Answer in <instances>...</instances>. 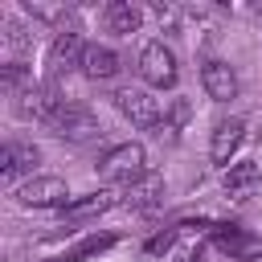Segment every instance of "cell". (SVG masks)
Listing matches in <instances>:
<instances>
[{
  "label": "cell",
  "instance_id": "1",
  "mask_svg": "<svg viewBox=\"0 0 262 262\" xmlns=\"http://www.w3.org/2000/svg\"><path fill=\"white\" fill-rule=\"evenodd\" d=\"M143 172H151L147 168V147L143 143H115V147H106L102 156H98V176L102 180H111V184H131V180H139Z\"/></svg>",
  "mask_w": 262,
  "mask_h": 262
},
{
  "label": "cell",
  "instance_id": "2",
  "mask_svg": "<svg viewBox=\"0 0 262 262\" xmlns=\"http://www.w3.org/2000/svg\"><path fill=\"white\" fill-rule=\"evenodd\" d=\"M139 78H143V86H151V90H176V82H180L176 53H172L164 41H147V45L139 49Z\"/></svg>",
  "mask_w": 262,
  "mask_h": 262
},
{
  "label": "cell",
  "instance_id": "3",
  "mask_svg": "<svg viewBox=\"0 0 262 262\" xmlns=\"http://www.w3.org/2000/svg\"><path fill=\"white\" fill-rule=\"evenodd\" d=\"M111 102H115V111L131 127H143V131L160 127V98H151V90H143V86H119L111 94Z\"/></svg>",
  "mask_w": 262,
  "mask_h": 262
},
{
  "label": "cell",
  "instance_id": "4",
  "mask_svg": "<svg viewBox=\"0 0 262 262\" xmlns=\"http://www.w3.org/2000/svg\"><path fill=\"white\" fill-rule=\"evenodd\" d=\"M49 131H53L57 139H66V143H94V139H102L98 115H94L90 106H82V102H66L61 115L49 123Z\"/></svg>",
  "mask_w": 262,
  "mask_h": 262
},
{
  "label": "cell",
  "instance_id": "5",
  "mask_svg": "<svg viewBox=\"0 0 262 262\" xmlns=\"http://www.w3.org/2000/svg\"><path fill=\"white\" fill-rule=\"evenodd\" d=\"M16 205L20 209H66L74 196H70V184L61 176H29L25 184H16Z\"/></svg>",
  "mask_w": 262,
  "mask_h": 262
},
{
  "label": "cell",
  "instance_id": "6",
  "mask_svg": "<svg viewBox=\"0 0 262 262\" xmlns=\"http://www.w3.org/2000/svg\"><path fill=\"white\" fill-rule=\"evenodd\" d=\"M242 139H246V119H237V115L217 119V123H213V135H209V160H213V168L225 172V168L233 164Z\"/></svg>",
  "mask_w": 262,
  "mask_h": 262
},
{
  "label": "cell",
  "instance_id": "7",
  "mask_svg": "<svg viewBox=\"0 0 262 262\" xmlns=\"http://www.w3.org/2000/svg\"><path fill=\"white\" fill-rule=\"evenodd\" d=\"M201 86H205V94H209L213 102H233L237 90H242L237 70H233L225 57H209V61L201 66Z\"/></svg>",
  "mask_w": 262,
  "mask_h": 262
},
{
  "label": "cell",
  "instance_id": "8",
  "mask_svg": "<svg viewBox=\"0 0 262 262\" xmlns=\"http://www.w3.org/2000/svg\"><path fill=\"white\" fill-rule=\"evenodd\" d=\"M70 98H61L53 86H29L20 98H16V111H20V119H37V123H53L57 115H61V106H66Z\"/></svg>",
  "mask_w": 262,
  "mask_h": 262
},
{
  "label": "cell",
  "instance_id": "9",
  "mask_svg": "<svg viewBox=\"0 0 262 262\" xmlns=\"http://www.w3.org/2000/svg\"><path fill=\"white\" fill-rule=\"evenodd\" d=\"M164 196H168L164 176H160V172H143L139 180H131V184L119 192V205H127V209H135V213H147V209H160Z\"/></svg>",
  "mask_w": 262,
  "mask_h": 262
},
{
  "label": "cell",
  "instance_id": "10",
  "mask_svg": "<svg viewBox=\"0 0 262 262\" xmlns=\"http://www.w3.org/2000/svg\"><path fill=\"white\" fill-rule=\"evenodd\" d=\"M82 53H86V45H82L78 29H57V37L49 41L45 66H49V74H53V78H61V74H70L74 66H82Z\"/></svg>",
  "mask_w": 262,
  "mask_h": 262
},
{
  "label": "cell",
  "instance_id": "11",
  "mask_svg": "<svg viewBox=\"0 0 262 262\" xmlns=\"http://www.w3.org/2000/svg\"><path fill=\"white\" fill-rule=\"evenodd\" d=\"M41 164V147L37 143H25V139H8L4 147H0V180L4 184H12L16 176H33V168Z\"/></svg>",
  "mask_w": 262,
  "mask_h": 262
},
{
  "label": "cell",
  "instance_id": "12",
  "mask_svg": "<svg viewBox=\"0 0 262 262\" xmlns=\"http://www.w3.org/2000/svg\"><path fill=\"white\" fill-rule=\"evenodd\" d=\"M119 70H123V57H119L111 45H86V53H82V74H86L90 82H111V78H119Z\"/></svg>",
  "mask_w": 262,
  "mask_h": 262
},
{
  "label": "cell",
  "instance_id": "13",
  "mask_svg": "<svg viewBox=\"0 0 262 262\" xmlns=\"http://www.w3.org/2000/svg\"><path fill=\"white\" fill-rule=\"evenodd\" d=\"M262 184V168L254 164V160H237V164H229L225 172H221V188H225V196H250L254 188Z\"/></svg>",
  "mask_w": 262,
  "mask_h": 262
},
{
  "label": "cell",
  "instance_id": "14",
  "mask_svg": "<svg viewBox=\"0 0 262 262\" xmlns=\"http://www.w3.org/2000/svg\"><path fill=\"white\" fill-rule=\"evenodd\" d=\"M102 25H106L111 33H119V37H131V33H139V25H143V8L131 4V0H111V4L102 8Z\"/></svg>",
  "mask_w": 262,
  "mask_h": 262
},
{
  "label": "cell",
  "instance_id": "15",
  "mask_svg": "<svg viewBox=\"0 0 262 262\" xmlns=\"http://www.w3.org/2000/svg\"><path fill=\"white\" fill-rule=\"evenodd\" d=\"M111 205H119V192H86V196H74V201L61 209V217L78 225V221H90V217L106 213Z\"/></svg>",
  "mask_w": 262,
  "mask_h": 262
},
{
  "label": "cell",
  "instance_id": "16",
  "mask_svg": "<svg viewBox=\"0 0 262 262\" xmlns=\"http://www.w3.org/2000/svg\"><path fill=\"white\" fill-rule=\"evenodd\" d=\"M217 246L225 250V254H233V258H250V254H258L262 250V242H254V237H246V233H237V229H217Z\"/></svg>",
  "mask_w": 262,
  "mask_h": 262
},
{
  "label": "cell",
  "instance_id": "17",
  "mask_svg": "<svg viewBox=\"0 0 262 262\" xmlns=\"http://www.w3.org/2000/svg\"><path fill=\"white\" fill-rule=\"evenodd\" d=\"M29 86H33V82H29V70H25L20 61H8V66H4V94H8V98H20Z\"/></svg>",
  "mask_w": 262,
  "mask_h": 262
}]
</instances>
